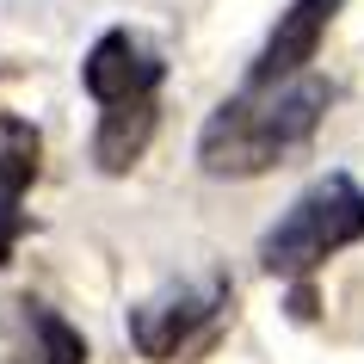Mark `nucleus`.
<instances>
[{
	"label": "nucleus",
	"mask_w": 364,
	"mask_h": 364,
	"mask_svg": "<svg viewBox=\"0 0 364 364\" xmlns=\"http://www.w3.org/2000/svg\"><path fill=\"white\" fill-rule=\"evenodd\" d=\"M327 105L333 87L303 68L284 80H247V93L223 99L198 130V167L210 179H259L315 142Z\"/></svg>",
	"instance_id": "obj_1"
},
{
	"label": "nucleus",
	"mask_w": 364,
	"mask_h": 364,
	"mask_svg": "<svg viewBox=\"0 0 364 364\" xmlns=\"http://www.w3.org/2000/svg\"><path fill=\"white\" fill-rule=\"evenodd\" d=\"M161 80L167 62L149 38L112 25L80 62V87L99 99V130H93V161L99 173H130L154 142L161 124Z\"/></svg>",
	"instance_id": "obj_2"
},
{
	"label": "nucleus",
	"mask_w": 364,
	"mask_h": 364,
	"mask_svg": "<svg viewBox=\"0 0 364 364\" xmlns=\"http://www.w3.org/2000/svg\"><path fill=\"white\" fill-rule=\"evenodd\" d=\"M358 241H364V186L352 173H327L266 229L259 266L272 278H309V272H321L333 253L358 247Z\"/></svg>",
	"instance_id": "obj_3"
},
{
	"label": "nucleus",
	"mask_w": 364,
	"mask_h": 364,
	"mask_svg": "<svg viewBox=\"0 0 364 364\" xmlns=\"http://www.w3.org/2000/svg\"><path fill=\"white\" fill-rule=\"evenodd\" d=\"M229 315H235V284L223 272H210L198 284H167L154 296H142L130 309V340L149 364H186L216 346Z\"/></svg>",
	"instance_id": "obj_4"
},
{
	"label": "nucleus",
	"mask_w": 364,
	"mask_h": 364,
	"mask_svg": "<svg viewBox=\"0 0 364 364\" xmlns=\"http://www.w3.org/2000/svg\"><path fill=\"white\" fill-rule=\"evenodd\" d=\"M340 6L346 0H290L284 13H278V25H272V38L259 43L247 80H284L296 68H309L315 50H321V38H327V25L340 19Z\"/></svg>",
	"instance_id": "obj_5"
},
{
	"label": "nucleus",
	"mask_w": 364,
	"mask_h": 364,
	"mask_svg": "<svg viewBox=\"0 0 364 364\" xmlns=\"http://www.w3.org/2000/svg\"><path fill=\"white\" fill-rule=\"evenodd\" d=\"M38 167H43L38 124L19 117V112H0V204H19L38 186Z\"/></svg>",
	"instance_id": "obj_6"
},
{
	"label": "nucleus",
	"mask_w": 364,
	"mask_h": 364,
	"mask_svg": "<svg viewBox=\"0 0 364 364\" xmlns=\"http://www.w3.org/2000/svg\"><path fill=\"white\" fill-rule=\"evenodd\" d=\"M31 327H38V346H43V364H87V340L80 327H68L56 309L31 303Z\"/></svg>",
	"instance_id": "obj_7"
},
{
	"label": "nucleus",
	"mask_w": 364,
	"mask_h": 364,
	"mask_svg": "<svg viewBox=\"0 0 364 364\" xmlns=\"http://www.w3.org/2000/svg\"><path fill=\"white\" fill-rule=\"evenodd\" d=\"M19 235H25V210H19V204H0V266H13Z\"/></svg>",
	"instance_id": "obj_8"
}]
</instances>
